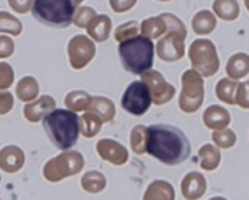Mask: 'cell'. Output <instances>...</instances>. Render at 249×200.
Segmentation results:
<instances>
[{"label":"cell","mask_w":249,"mask_h":200,"mask_svg":"<svg viewBox=\"0 0 249 200\" xmlns=\"http://www.w3.org/2000/svg\"><path fill=\"white\" fill-rule=\"evenodd\" d=\"M91 103V96L87 91H72L65 98V106L72 111H87Z\"/></svg>","instance_id":"d4e9b609"},{"label":"cell","mask_w":249,"mask_h":200,"mask_svg":"<svg viewBox=\"0 0 249 200\" xmlns=\"http://www.w3.org/2000/svg\"><path fill=\"white\" fill-rule=\"evenodd\" d=\"M205 192V179L199 173H189L182 179V194L187 199H197Z\"/></svg>","instance_id":"2e32d148"},{"label":"cell","mask_w":249,"mask_h":200,"mask_svg":"<svg viewBox=\"0 0 249 200\" xmlns=\"http://www.w3.org/2000/svg\"><path fill=\"white\" fill-rule=\"evenodd\" d=\"M72 2L75 3V5H80V3H82V2H83V0H72Z\"/></svg>","instance_id":"b9f144b4"},{"label":"cell","mask_w":249,"mask_h":200,"mask_svg":"<svg viewBox=\"0 0 249 200\" xmlns=\"http://www.w3.org/2000/svg\"><path fill=\"white\" fill-rule=\"evenodd\" d=\"M13 108V95L7 91H0V116H5Z\"/></svg>","instance_id":"f35d334b"},{"label":"cell","mask_w":249,"mask_h":200,"mask_svg":"<svg viewBox=\"0 0 249 200\" xmlns=\"http://www.w3.org/2000/svg\"><path fill=\"white\" fill-rule=\"evenodd\" d=\"M204 100V86L200 77L196 70H189L182 75V93L179 98V106L184 113H194Z\"/></svg>","instance_id":"52a82bcc"},{"label":"cell","mask_w":249,"mask_h":200,"mask_svg":"<svg viewBox=\"0 0 249 200\" xmlns=\"http://www.w3.org/2000/svg\"><path fill=\"white\" fill-rule=\"evenodd\" d=\"M213 10L217 12V15L222 18V20H227V21L236 20L239 15V7H238L236 0H215Z\"/></svg>","instance_id":"44dd1931"},{"label":"cell","mask_w":249,"mask_h":200,"mask_svg":"<svg viewBox=\"0 0 249 200\" xmlns=\"http://www.w3.org/2000/svg\"><path fill=\"white\" fill-rule=\"evenodd\" d=\"M234 103H238L241 108L249 109V82L238 85V98L234 100Z\"/></svg>","instance_id":"8d00e7d4"},{"label":"cell","mask_w":249,"mask_h":200,"mask_svg":"<svg viewBox=\"0 0 249 200\" xmlns=\"http://www.w3.org/2000/svg\"><path fill=\"white\" fill-rule=\"evenodd\" d=\"M213 142L222 148H230L231 145H234V142H236V133L231 132V130H227V129L217 130V132L213 133Z\"/></svg>","instance_id":"d6a6232c"},{"label":"cell","mask_w":249,"mask_h":200,"mask_svg":"<svg viewBox=\"0 0 249 200\" xmlns=\"http://www.w3.org/2000/svg\"><path fill=\"white\" fill-rule=\"evenodd\" d=\"M67 52H69V60H70L72 68H75V70H82V68L87 67L88 62L95 57L96 48L88 36L78 34L70 39Z\"/></svg>","instance_id":"9c48e42d"},{"label":"cell","mask_w":249,"mask_h":200,"mask_svg":"<svg viewBox=\"0 0 249 200\" xmlns=\"http://www.w3.org/2000/svg\"><path fill=\"white\" fill-rule=\"evenodd\" d=\"M137 31H139V25L135 21H132V23H125V25L117 28L114 36H116V39L121 43V41L127 39V38H130V36H135L137 34Z\"/></svg>","instance_id":"d590c367"},{"label":"cell","mask_w":249,"mask_h":200,"mask_svg":"<svg viewBox=\"0 0 249 200\" xmlns=\"http://www.w3.org/2000/svg\"><path fill=\"white\" fill-rule=\"evenodd\" d=\"M142 78L147 83V86L150 88V93H152V100L155 101L157 104H164L175 96V86L166 83V80L163 78L161 73L158 72H143L142 73Z\"/></svg>","instance_id":"30bf717a"},{"label":"cell","mask_w":249,"mask_h":200,"mask_svg":"<svg viewBox=\"0 0 249 200\" xmlns=\"http://www.w3.org/2000/svg\"><path fill=\"white\" fill-rule=\"evenodd\" d=\"M88 36L91 39L98 41V43H105L109 38L111 31V18L107 15H96L93 18V21L87 26Z\"/></svg>","instance_id":"9a60e30c"},{"label":"cell","mask_w":249,"mask_h":200,"mask_svg":"<svg viewBox=\"0 0 249 200\" xmlns=\"http://www.w3.org/2000/svg\"><path fill=\"white\" fill-rule=\"evenodd\" d=\"M145 143H147V129L142 125H137L132 130V135H130V147L137 155L145 153Z\"/></svg>","instance_id":"4dcf8cb0"},{"label":"cell","mask_w":249,"mask_h":200,"mask_svg":"<svg viewBox=\"0 0 249 200\" xmlns=\"http://www.w3.org/2000/svg\"><path fill=\"white\" fill-rule=\"evenodd\" d=\"M227 72L231 78H241L249 73V55L234 54L227 64Z\"/></svg>","instance_id":"ffe728a7"},{"label":"cell","mask_w":249,"mask_h":200,"mask_svg":"<svg viewBox=\"0 0 249 200\" xmlns=\"http://www.w3.org/2000/svg\"><path fill=\"white\" fill-rule=\"evenodd\" d=\"M160 2H166V0H160Z\"/></svg>","instance_id":"ee69618b"},{"label":"cell","mask_w":249,"mask_h":200,"mask_svg":"<svg viewBox=\"0 0 249 200\" xmlns=\"http://www.w3.org/2000/svg\"><path fill=\"white\" fill-rule=\"evenodd\" d=\"M135 2H137V0H109L111 8L116 13H124L130 10V8L135 5Z\"/></svg>","instance_id":"ab89813d"},{"label":"cell","mask_w":249,"mask_h":200,"mask_svg":"<svg viewBox=\"0 0 249 200\" xmlns=\"http://www.w3.org/2000/svg\"><path fill=\"white\" fill-rule=\"evenodd\" d=\"M83 165H85V161H83L82 153L65 150L62 155L48 161V165L44 166V178L49 183H59L64 178H69V176L80 173Z\"/></svg>","instance_id":"5b68a950"},{"label":"cell","mask_w":249,"mask_h":200,"mask_svg":"<svg viewBox=\"0 0 249 200\" xmlns=\"http://www.w3.org/2000/svg\"><path fill=\"white\" fill-rule=\"evenodd\" d=\"M96 17V12L90 7H80L73 15V21L78 28H87Z\"/></svg>","instance_id":"1f68e13d"},{"label":"cell","mask_w":249,"mask_h":200,"mask_svg":"<svg viewBox=\"0 0 249 200\" xmlns=\"http://www.w3.org/2000/svg\"><path fill=\"white\" fill-rule=\"evenodd\" d=\"M152 93L145 82H132L122 96V108L125 113L132 116H142L150 109L152 104Z\"/></svg>","instance_id":"8992f818"},{"label":"cell","mask_w":249,"mask_h":200,"mask_svg":"<svg viewBox=\"0 0 249 200\" xmlns=\"http://www.w3.org/2000/svg\"><path fill=\"white\" fill-rule=\"evenodd\" d=\"M44 130L51 143L59 150H72L78 142L80 117L72 109H53L44 117Z\"/></svg>","instance_id":"7a4b0ae2"},{"label":"cell","mask_w":249,"mask_h":200,"mask_svg":"<svg viewBox=\"0 0 249 200\" xmlns=\"http://www.w3.org/2000/svg\"><path fill=\"white\" fill-rule=\"evenodd\" d=\"M31 13L46 26L67 28L73 21L75 3L72 0H35Z\"/></svg>","instance_id":"277c9868"},{"label":"cell","mask_w":249,"mask_h":200,"mask_svg":"<svg viewBox=\"0 0 249 200\" xmlns=\"http://www.w3.org/2000/svg\"><path fill=\"white\" fill-rule=\"evenodd\" d=\"M161 18L164 20V23H166L168 33H176V34H181L186 38V28L175 15H171V13H163Z\"/></svg>","instance_id":"836d02e7"},{"label":"cell","mask_w":249,"mask_h":200,"mask_svg":"<svg viewBox=\"0 0 249 200\" xmlns=\"http://www.w3.org/2000/svg\"><path fill=\"white\" fill-rule=\"evenodd\" d=\"M35 0H8V5L18 13H26L33 7Z\"/></svg>","instance_id":"60d3db41"},{"label":"cell","mask_w":249,"mask_h":200,"mask_svg":"<svg viewBox=\"0 0 249 200\" xmlns=\"http://www.w3.org/2000/svg\"><path fill=\"white\" fill-rule=\"evenodd\" d=\"M140 28H142V34L143 36L153 39V38H160V36L166 31V23H164V20L161 17L148 18V20H145L142 25H140Z\"/></svg>","instance_id":"4316f807"},{"label":"cell","mask_w":249,"mask_h":200,"mask_svg":"<svg viewBox=\"0 0 249 200\" xmlns=\"http://www.w3.org/2000/svg\"><path fill=\"white\" fill-rule=\"evenodd\" d=\"M90 113L96 114L98 117L105 122H109L114 117V103L107 98H100V96H91V103L88 106Z\"/></svg>","instance_id":"e0dca14e"},{"label":"cell","mask_w":249,"mask_h":200,"mask_svg":"<svg viewBox=\"0 0 249 200\" xmlns=\"http://www.w3.org/2000/svg\"><path fill=\"white\" fill-rule=\"evenodd\" d=\"M98 153L103 160L109 161L111 165H124L127 161V150L117 143L114 140H109V138H105V140H100L98 142Z\"/></svg>","instance_id":"7c38bea8"},{"label":"cell","mask_w":249,"mask_h":200,"mask_svg":"<svg viewBox=\"0 0 249 200\" xmlns=\"http://www.w3.org/2000/svg\"><path fill=\"white\" fill-rule=\"evenodd\" d=\"M200 165L204 169H215L220 163V153L213 145H204L199 151Z\"/></svg>","instance_id":"83f0119b"},{"label":"cell","mask_w":249,"mask_h":200,"mask_svg":"<svg viewBox=\"0 0 249 200\" xmlns=\"http://www.w3.org/2000/svg\"><path fill=\"white\" fill-rule=\"evenodd\" d=\"M145 151L163 165L176 166L191 156V143L184 132L175 125L155 124L147 129Z\"/></svg>","instance_id":"6da1fadb"},{"label":"cell","mask_w":249,"mask_h":200,"mask_svg":"<svg viewBox=\"0 0 249 200\" xmlns=\"http://www.w3.org/2000/svg\"><path fill=\"white\" fill-rule=\"evenodd\" d=\"M246 5H248V8H249V0H246Z\"/></svg>","instance_id":"7bdbcfd3"},{"label":"cell","mask_w":249,"mask_h":200,"mask_svg":"<svg viewBox=\"0 0 249 200\" xmlns=\"http://www.w3.org/2000/svg\"><path fill=\"white\" fill-rule=\"evenodd\" d=\"M37 95H39V85H37L36 78L25 77V78H21L20 83L17 85V96L20 98L23 103L36 100Z\"/></svg>","instance_id":"d6986e66"},{"label":"cell","mask_w":249,"mask_h":200,"mask_svg":"<svg viewBox=\"0 0 249 200\" xmlns=\"http://www.w3.org/2000/svg\"><path fill=\"white\" fill-rule=\"evenodd\" d=\"M184 36L176 34V33H171L166 38L161 39L157 46V54L161 60H166V62H175V60L181 59L182 54H184Z\"/></svg>","instance_id":"8fae6325"},{"label":"cell","mask_w":249,"mask_h":200,"mask_svg":"<svg viewBox=\"0 0 249 200\" xmlns=\"http://www.w3.org/2000/svg\"><path fill=\"white\" fill-rule=\"evenodd\" d=\"M23 31L21 21L10 15L8 12H0V33H8V34L18 36Z\"/></svg>","instance_id":"f1b7e54d"},{"label":"cell","mask_w":249,"mask_h":200,"mask_svg":"<svg viewBox=\"0 0 249 200\" xmlns=\"http://www.w3.org/2000/svg\"><path fill=\"white\" fill-rule=\"evenodd\" d=\"M238 88V83L236 82H231L228 80V78H223V80L218 82L217 85V96L218 100L225 101V103L228 104H233L234 100H236V96H234V91H236Z\"/></svg>","instance_id":"f546056e"},{"label":"cell","mask_w":249,"mask_h":200,"mask_svg":"<svg viewBox=\"0 0 249 200\" xmlns=\"http://www.w3.org/2000/svg\"><path fill=\"white\" fill-rule=\"evenodd\" d=\"M54 108H55V100H54V98L41 96L39 101H36V103L26 104L23 114H25V117L30 120V122H37V120L44 119Z\"/></svg>","instance_id":"4fadbf2b"},{"label":"cell","mask_w":249,"mask_h":200,"mask_svg":"<svg viewBox=\"0 0 249 200\" xmlns=\"http://www.w3.org/2000/svg\"><path fill=\"white\" fill-rule=\"evenodd\" d=\"M25 163V155L18 147H5L0 151V168L7 173H17Z\"/></svg>","instance_id":"5bb4252c"},{"label":"cell","mask_w":249,"mask_h":200,"mask_svg":"<svg viewBox=\"0 0 249 200\" xmlns=\"http://www.w3.org/2000/svg\"><path fill=\"white\" fill-rule=\"evenodd\" d=\"M204 124L210 129H225L230 124V114L220 106H210L204 114Z\"/></svg>","instance_id":"ac0fdd59"},{"label":"cell","mask_w":249,"mask_h":200,"mask_svg":"<svg viewBox=\"0 0 249 200\" xmlns=\"http://www.w3.org/2000/svg\"><path fill=\"white\" fill-rule=\"evenodd\" d=\"M13 68L8 64H0V90H7L13 85Z\"/></svg>","instance_id":"e575fe53"},{"label":"cell","mask_w":249,"mask_h":200,"mask_svg":"<svg viewBox=\"0 0 249 200\" xmlns=\"http://www.w3.org/2000/svg\"><path fill=\"white\" fill-rule=\"evenodd\" d=\"M210 54H215V48L210 41H196L192 43L191 46V50H189V55H191V62L194 65V68H197L202 75L205 77H212L217 73V68H218V60L217 59H212L207 55Z\"/></svg>","instance_id":"ba28073f"},{"label":"cell","mask_w":249,"mask_h":200,"mask_svg":"<svg viewBox=\"0 0 249 200\" xmlns=\"http://www.w3.org/2000/svg\"><path fill=\"white\" fill-rule=\"evenodd\" d=\"M145 199H175V190L173 185L164 183V181H157L150 184L148 190L145 192Z\"/></svg>","instance_id":"484cf974"},{"label":"cell","mask_w":249,"mask_h":200,"mask_svg":"<svg viewBox=\"0 0 249 200\" xmlns=\"http://www.w3.org/2000/svg\"><path fill=\"white\" fill-rule=\"evenodd\" d=\"M155 46L147 36H130L119 43V57L125 70L142 75L152 68Z\"/></svg>","instance_id":"3957f363"},{"label":"cell","mask_w":249,"mask_h":200,"mask_svg":"<svg viewBox=\"0 0 249 200\" xmlns=\"http://www.w3.org/2000/svg\"><path fill=\"white\" fill-rule=\"evenodd\" d=\"M15 50V44L8 36H0V59L10 57Z\"/></svg>","instance_id":"74e56055"},{"label":"cell","mask_w":249,"mask_h":200,"mask_svg":"<svg viewBox=\"0 0 249 200\" xmlns=\"http://www.w3.org/2000/svg\"><path fill=\"white\" fill-rule=\"evenodd\" d=\"M101 129V119L93 113H85L80 117V132L83 133V137L91 138L95 137Z\"/></svg>","instance_id":"7402d4cb"},{"label":"cell","mask_w":249,"mask_h":200,"mask_svg":"<svg viewBox=\"0 0 249 200\" xmlns=\"http://www.w3.org/2000/svg\"><path fill=\"white\" fill-rule=\"evenodd\" d=\"M82 187L90 194H98L106 187V178L100 171H88L82 179Z\"/></svg>","instance_id":"603a6c76"},{"label":"cell","mask_w":249,"mask_h":200,"mask_svg":"<svg viewBox=\"0 0 249 200\" xmlns=\"http://www.w3.org/2000/svg\"><path fill=\"white\" fill-rule=\"evenodd\" d=\"M215 25H217V20L210 12H199L192 20V26H194L196 33L199 34H209V33L213 31Z\"/></svg>","instance_id":"cb8c5ba5"}]
</instances>
